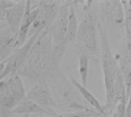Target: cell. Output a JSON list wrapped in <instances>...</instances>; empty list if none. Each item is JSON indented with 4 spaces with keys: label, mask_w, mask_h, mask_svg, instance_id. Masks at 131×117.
I'll return each instance as SVG.
<instances>
[{
    "label": "cell",
    "mask_w": 131,
    "mask_h": 117,
    "mask_svg": "<svg viewBox=\"0 0 131 117\" xmlns=\"http://www.w3.org/2000/svg\"><path fill=\"white\" fill-rule=\"evenodd\" d=\"M49 29L43 31L38 37L17 74L38 82L48 80L60 68L54 63L52 39Z\"/></svg>",
    "instance_id": "cell-1"
},
{
    "label": "cell",
    "mask_w": 131,
    "mask_h": 117,
    "mask_svg": "<svg viewBox=\"0 0 131 117\" xmlns=\"http://www.w3.org/2000/svg\"><path fill=\"white\" fill-rule=\"evenodd\" d=\"M99 34L101 41V63L105 90L104 109L108 116V114H113L117 105L116 97L117 87L120 82L124 78L118 61L111 50L107 34L101 24H99Z\"/></svg>",
    "instance_id": "cell-2"
},
{
    "label": "cell",
    "mask_w": 131,
    "mask_h": 117,
    "mask_svg": "<svg viewBox=\"0 0 131 117\" xmlns=\"http://www.w3.org/2000/svg\"><path fill=\"white\" fill-rule=\"evenodd\" d=\"M71 2H63L59 13L49 29L52 39L54 63L57 67H60L61 66L68 43V19Z\"/></svg>",
    "instance_id": "cell-3"
},
{
    "label": "cell",
    "mask_w": 131,
    "mask_h": 117,
    "mask_svg": "<svg viewBox=\"0 0 131 117\" xmlns=\"http://www.w3.org/2000/svg\"><path fill=\"white\" fill-rule=\"evenodd\" d=\"M99 23L94 14L91 11L85 14L80 22L77 36V44L86 51L88 55L97 57L99 53Z\"/></svg>",
    "instance_id": "cell-4"
},
{
    "label": "cell",
    "mask_w": 131,
    "mask_h": 117,
    "mask_svg": "<svg viewBox=\"0 0 131 117\" xmlns=\"http://www.w3.org/2000/svg\"><path fill=\"white\" fill-rule=\"evenodd\" d=\"M21 77L14 74L0 80V106L1 110L12 111L25 97Z\"/></svg>",
    "instance_id": "cell-5"
},
{
    "label": "cell",
    "mask_w": 131,
    "mask_h": 117,
    "mask_svg": "<svg viewBox=\"0 0 131 117\" xmlns=\"http://www.w3.org/2000/svg\"><path fill=\"white\" fill-rule=\"evenodd\" d=\"M42 32L38 31L31 35L24 44L15 48L8 58L2 62H0V80L18 74V71L28 56L33 45Z\"/></svg>",
    "instance_id": "cell-6"
},
{
    "label": "cell",
    "mask_w": 131,
    "mask_h": 117,
    "mask_svg": "<svg viewBox=\"0 0 131 117\" xmlns=\"http://www.w3.org/2000/svg\"><path fill=\"white\" fill-rule=\"evenodd\" d=\"M27 97L48 110L52 117L59 116L56 112L60 108L59 105L53 97L47 80L36 82L27 92Z\"/></svg>",
    "instance_id": "cell-7"
},
{
    "label": "cell",
    "mask_w": 131,
    "mask_h": 117,
    "mask_svg": "<svg viewBox=\"0 0 131 117\" xmlns=\"http://www.w3.org/2000/svg\"><path fill=\"white\" fill-rule=\"evenodd\" d=\"M26 2H17V3L5 10H0L1 21L5 22L10 31L15 35L18 34L21 25L25 12Z\"/></svg>",
    "instance_id": "cell-8"
},
{
    "label": "cell",
    "mask_w": 131,
    "mask_h": 117,
    "mask_svg": "<svg viewBox=\"0 0 131 117\" xmlns=\"http://www.w3.org/2000/svg\"><path fill=\"white\" fill-rule=\"evenodd\" d=\"M41 11L39 2H37L35 5H33L32 2L26 1L25 12L23 18L21 25L19 31L17 34V47H20L26 42L27 37H29L31 28L38 18Z\"/></svg>",
    "instance_id": "cell-9"
},
{
    "label": "cell",
    "mask_w": 131,
    "mask_h": 117,
    "mask_svg": "<svg viewBox=\"0 0 131 117\" xmlns=\"http://www.w3.org/2000/svg\"><path fill=\"white\" fill-rule=\"evenodd\" d=\"M98 4L104 21L112 25L124 27V8L122 2L102 1Z\"/></svg>",
    "instance_id": "cell-10"
},
{
    "label": "cell",
    "mask_w": 131,
    "mask_h": 117,
    "mask_svg": "<svg viewBox=\"0 0 131 117\" xmlns=\"http://www.w3.org/2000/svg\"><path fill=\"white\" fill-rule=\"evenodd\" d=\"M17 35L14 34L5 25L1 26L0 37V62L8 58L17 48Z\"/></svg>",
    "instance_id": "cell-11"
},
{
    "label": "cell",
    "mask_w": 131,
    "mask_h": 117,
    "mask_svg": "<svg viewBox=\"0 0 131 117\" xmlns=\"http://www.w3.org/2000/svg\"><path fill=\"white\" fill-rule=\"evenodd\" d=\"M118 64L124 78L129 99L131 94V43L127 41L119 55Z\"/></svg>",
    "instance_id": "cell-12"
},
{
    "label": "cell",
    "mask_w": 131,
    "mask_h": 117,
    "mask_svg": "<svg viewBox=\"0 0 131 117\" xmlns=\"http://www.w3.org/2000/svg\"><path fill=\"white\" fill-rule=\"evenodd\" d=\"M69 80H70L71 84L77 90L78 93L93 108V110H94L95 111H97V113L101 114L104 117H109L106 113L104 106H103L100 103V101L96 98V97L92 93H91L86 87L83 86L81 82L78 81L75 78H74L72 77H70Z\"/></svg>",
    "instance_id": "cell-13"
},
{
    "label": "cell",
    "mask_w": 131,
    "mask_h": 117,
    "mask_svg": "<svg viewBox=\"0 0 131 117\" xmlns=\"http://www.w3.org/2000/svg\"><path fill=\"white\" fill-rule=\"evenodd\" d=\"M11 113L13 115L21 116H35V115H45L48 116L52 117L51 113L42 108L27 97L15 108Z\"/></svg>",
    "instance_id": "cell-14"
},
{
    "label": "cell",
    "mask_w": 131,
    "mask_h": 117,
    "mask_svg": "<svg viewBox=\"0 0 131 117\" xmlns=\"http://www.w3.org/2000/svg\"><path fill=\"white\" fill-rule=\"evenodd\" d=\"M75 2H72L69 8V14L68 19V42L75 41L77 40L78 32L79 29L78 22L76 10H75Z\"/></svg>",
    "instance_id": "cell-15"
},
{
    "label": "cell",
    "mask_w": 131,
    "mask_h": 117,
    "mask_svg": "<svg viewBox=\"0 0 131 117\" xmlns=\"http://www.w3.org/2000/svg\"><path fill=\"white\" fill-rule=\"evenodd\" d=\"M89 72V55L85 53L79 54L78 57V73L81 78V83L87 87Z\"/></svg>",
    "instance_id": "cell-16"
},
{
    "label": "cell",
    "mask_w": 131,
    "mask_h": 117,
    "mask_svg": "<svg viewBox=\"0 0 131 117\" xmlns=\"http://www.w3.org/2000/svg\"><path fill=\"white\" fill-rule=\"evenodd\" d=\"M37 115H35V116H17V117H50L48 116H45V115H38V116H35Z\"/></svg>",
    "instance_id": "cell-17"
}]
</instances>
